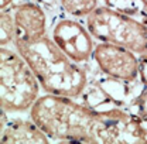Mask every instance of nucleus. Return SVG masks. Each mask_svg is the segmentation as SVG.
<instances>
[{"label":"nucleus","instance_id":"obj_14","mask_svg":"<svg viewBox=\"0 0 147 144\" xmlns=\"http://www.w3.org/2000/svg\"><path fill=\"white\" fill-rule=\"evenodd\" d=\"M139 76H140V81L144 85V88H147V52L142 54L140 59H139Z\"/></svg>","mask_w":147,"mask_h":144},{"label":"nucleus","instance_id":"obj_17","mask_svg":"<svg viewBox=\"0 0 147 144\" xmlns=\"http://www.w3.org/2000/svg\"><path fill=\"white\" fill-rule=\"evenodd\" d=\"M139 1H140V3L143 4V7H144V9L147 10V0H139Z\"/></svg>","mask_w":147,"mask_h":144},{"label":"nucleus","instance_id":"obj_15","mask_svg":"<svg viewBox=\"0 0 147 144\" xmlns=\"http://www.w3.org/2000/svg\"><path fill=\"white\" fill-rule=\"evenodd\" d=\"M37 1L40 4L48 7V9H53V7H55V4H57V0H37Z\"/></svg>","mask_w":147,"mask_h":144},{"label":"nucleus","instance_id":"obj_7","mask_svg":"<svg viewBox=\"0 0 147 144\" xmlns=\"http://www.w3.org/2000/svg\"><path fill=\"white\" fill-rule=\"evenodd\" d=\"M13 17L17 27V38L33 41L47 36V14L38 3L27 1L16 6Z\"/></svg>","mask_w":147,"mask_h":144},{"label":"nucleus","instance_id":"obj_6","mask_svg":"<svg viewBox=\"0 0 147 144\" xmlns=\"http://www.w3.org/2000/svg\"><path fill=\"white\" fill-rule=\"evenodd\" d=\"M92 58L103 75L126 82H134L139 78V59L136 58V52L125 47L100 42L95 45Z\"/></svg>","mask_w":147,"mask_h":144},{"label":"nucleus","instance_id":"obj_13","mask_svg":"<svg viewBox=\"0 0 147 144\" xmlns=\"http://www.w3.org/2000/svg\"><path fill=\"white\" fill-rule=\"evenodd\" d=\"M103 1H105V6L129 16H136L140 7L139 0H103Z\"/></svg>","mask_w":147,"mask_h":144},{"label":"nucleus","instance_id":"obj_4","mask_svg":"<svg viewBox=\"0 0 147 144\" xmlns=\"http://www.w3.org/2000/svg\"><path fill=\"white\" fill-rule=\"evenodd\" d=\"M86 27L93 38L125 47L136 54L147 52V24L133 16L98 6L86 17Z\"/></svg>","mask_w":147,"mask_h":144},{"label":"nucleus","instance_id":"obj_5","mask_svg":"<svg viewBox=\"0 0 147 144\" xmlns=\"http://www.w3.org/2000/svg\"><path fill=\"white\" fill-rule=\"evenodd\" d=\"M53 40L74 62L84 64L93 57V36L79 21L61 18L53 28Z\"/></svg>","mask_w":147,"mask_h":144},{"label":"nucleus","instance_id":"obj_8","mask_svg":"<svg viewBox=\"0 0 147 144\" xmlns=\"http://www.w3.org/2000/svg\"><path fill=\"white\" fill-rule=\"evenodd\" d=\"M51 139L36 122L26 119H11L0 131V143H48Z\"/></svg>","mask_w":147,"mask_h":144},{"label":"nucleus","instance_id":"obj_11","mask_svg":"<svg viewBox=\"0 0 147 144\" xmlns=\"http://www.w3.org/2000/svg\"><path fill=\"white\" fill-rule=\"evenodd\" d=\"M17 38V27L11 13L1 10L0 13V45L7 47L9 44H14Z\"/></svg>","mask_w":147,"mask_h":144},{"label":"nucleus","instance_id":"obj_1","mask_svg":"<svg viewBox=\"0 0 147 144\" xmlns=\"http://www.w3.org/2000/svg\"><path fill=\"white\" fill-rule=\"evenodd\" d=\"M16 51L21 55L37 76L45 93L81 98L88 85V76L79 64L74 62L54 40L42 37L27 41L16 38Z\"/></svg>","mask_w":147,"mask_h":144},{"label":"nucleus","instance_id":"obj_12","mask_svg":"<svg viewBox=\"0 0 147 144\" xmlns=\"http://www.w3.org/2000/svg\"><path fill=\"white\" fill-rule=\"evenodd\" d=\"M129 110L136 116L143 134V140L144 143H147V88L137 98L133 99Z\"/></svg>","mask_w":147,"mask_h":144},{"label":"nucleus","instance_id":"obj_2","mask_svg":"<svg viewBox=\"0 0 147 144\" xmlns=\"http://www.w3.org/2000/svg\"><path fill=\"white\" fill-rule=\"evenodd\" d=\"M30 117L51 139L68 143H99L102 113L74 98L45 93L30 109Z\"/></svg>","mask_w":147,"mask_h":144},{"label":"nucleus","instance_id":"obj_10","mask_svg":"<svg viewBox=\"0 0 147 144\" xmlns=\"http://www.w3.org/2000/svg\"><path fill=\"white\" fill-rule=\"evenodd\" d=\"M62 9L74 17H88L98 7V0H59Z\"/></svg>","mask_w":147,"mask_h":144},{"label":"nucleus","instance_id":"obj_9","mask_svg":"<svg viewBox=\"0 0 147 144\" xmlns=\"http://www.w3.org/2000/svg\"><path fill=\"white\" fill-rule=\"evenodd\" d=\"M96 83L99 85V88L103 90L108 96L110 98V100L117 106V108H123L127 102V99L130 98V86L129 83L131 82H126L122 79H116L112 76H102L96 81Z\"/></svg>","mask_w":147,"mask_h":144},{"label":"nucleus","instance_id":"obj_3","mask_svg":"<svg viewBox=\"0 0 147 144\" xmlns=\"http://www.w3.org/2000/svg\"><path fill=\"white\" fill-rule=\"evenodd\" d=\"M40 82L27 61L6 47L0 48V105L7 113L33 108L40 98Z\"/></svg>","mask_w":147,"mask_h":144},{"label":"nucleus","instance_id":"obj_16","mask_svg":"<svg viewBox=\"0 0 147 144\" xmlns=\"http://www.w3.org/2000/svg\"><path fill=\"white\" fill-rule=\"evenodd\" d=\"M13 1H14V0H0V9H1V10H7V7L11 6Z\"/></svg>","mask_w":147,"mask_h":144}]
</instances>
